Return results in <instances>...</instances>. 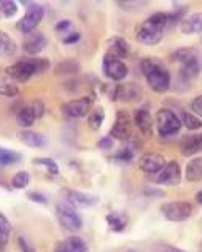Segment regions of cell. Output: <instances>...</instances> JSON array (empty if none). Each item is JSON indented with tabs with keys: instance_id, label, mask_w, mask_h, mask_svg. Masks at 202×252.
Masks as SVG:
<instances>
[{
	"instance_id": "43",
	"label": "cell",
	"mask_w": 202,
	"mask_h": 252,
	"mask_svg": "<svg viewBox=\"0 0 202 252\" xmlns=\"http://www.w3.org/2000/svg\"><path fill=\"white\" fill-rule=\"evenodd\" d=\"M113 141L110 136H105L103 139H101L99 142H97V149H102V150H107V149H113Z\"/></svg>"
},
{
	"instance_id": "1",
	"label": "cell",
	"mask_w": 202,
	"mask_h": 252,
	"mask_svg": "<svg viewBox=\"0 0 202 252\" xmlns=\"http://www.w3.org/2000/svg\"><path fill=\"white\" fill-rule=\"evenodd\" d=\"M169 24V15L167 13H154L145 21H142L135 28V38L139 43L153 46L158 45L162 37H164V29Z\"/></svg>"
},
{
	"instance_id": "44",
	"label": "cell",
	"mask_w": 202,
	"mask_h": 252,
	"mask_svg": "<svg viewBox=\"0 0 202 252\" xmlns=\"http://www.w3.org/2000/svg\"><path fill=\"white\" fill-rule=\"evenodd\" d=\"M27 198H29L30 201H34V203L47 204V198H45L42 193H37V191H29V193H27Z\"/></svg>"
},
{
	"instance_id": "8",
	"label": "cell",
	"mask_w": 202,
	"mask_h": 252,
	"mask_svg": "<svg viewBox=\"0 0 202 252\" xmlns=\"http://www.w3.org/2000/svg\"><path fill=\"white\" fill-rule=\"evenodd\" d=\"M102 70L105 77H108L113 82H121L125 80L129 74L127 65L121 61L120 58H116L110 53H105V56L102 59Z\"/></svg>"
},
{
	"instance_id": "5",
	"label": "cell",
	"mask_w": 202,
	"mask_h": 252,
	"mask_svg": "<svg viewBox=\"0 0 202 252\" xmlns=\"http://www.w3.org/2000/svg\"><path fill=\"white\" fill-rule=\"evenodd\" d=\"M56 216L61 227L67 231H78L83 227V219L78 214L76 208L70 206L69 203H59L56 206Z\"/></svg>"
},
{
	"instance_id": "4",
	"label": "cell",
	"mask_w": 202,
	"mask_h": 252,
	"mask_svg": "<svg viewBox=\"0 0 202 252\" xmlns=\"http://www.w3.org/2000/svg\"><path fill=\"white\" fill-rule=\"evenodd\" d=\"M156 128H158L159 136L162 137H172L181 129V118L175 114V112L169 110V109H159L156 112V118H154Z\"/></svg>"
},
{
	"instance_id": "41",
	"label": "cell",
	"mask_w": 202,
	"mask_h": 252,
	"mask_svg": "<svg viewBox=\"0 0 202 252\" xmlns=\"http://www.w3.org/2000/svg\"><path fill=\"white\" fill-rule=\"evenodd\" d=\"M191 110H193V114H194V115L202 117V96H198V97H194V99H193V102H191Z\"/></svg>"
},
{
	"instance_id": "18",
	"label": "cell",
	"mask_w": 202,
	"mask_h": 252,
	"mask_svg": "<svg viewBox=\"0 0 202 252\" xmlns=\"http://www.w3.org/2000/svg\"><path fill=\"white\" fill-rule=\"evenodd\" d=\"M56 252H89L88 244L80 236H69L57 244Z\"/></svg>"
},
{
	"instance_id": "28",
	"label": "cell",
	"mask_w": 202,
	"mask_h": 252,
	"mask_svg": "<svg viewBox=\"0 0 202 252\" xmlns=\"http://www.w3.org/2000/svg\"><path fill=\"white\" fill-rule=\"evenodd\" d=\"M103 122H105V109H103L102 105H101V107H94L93 110L89 112L88 125H89V128L93 129V131L101 129Z\"/></svg>"
},
{
	"instance_id": "10",
	"label": "cell",
	"mask_w": 202,
	"mask_h": 252,
	"mask_svg": "<svg viewBox=\"0 0 202 252\" xmlns=\"http://www.w3.org/2000/svg\"><path fill=\"white\" fill-rule=\"evenodd\" d=\"M161 212L167 220L171 222H183L193 214V206L186 201H172L164 203L161 206Z\"/></svg>"
},
{
	"instance_id": "38",
	"label": "cell",
	"mask_w": 202,
	"mask_h": 252,
	"mask_svg": "<svg viewBox=\"0 0 202 252\" xmlns=\"http://www.w3.org/2000/svg\"><path fill=\"white\" fill-rule=\"evenodd\" d=\"M118 6H121L123 10H127V11H132V10H137V8H142V6H147L148 2H145V0H142V2H137V0H120Z\"/></svg>"
},
{
	"instance_id": "24",
	"label": "cell",
	"mask_w": 202,
	"mask_h": 252,
	"mask_svg": "<svg viewBox=\"0 0 202 252\" xmlns=\"http://www.w3.org/2000/svg\"><path fill=\"white\" fill-rule=\"evenodd\" d=\"M180 149L181 154L185 157H191L194 154H198L201 150V141H199V134H188L181 139L180 142Z\"/></svg>"
},
{
	"instance_id": "12",
	"label": "cell",
	"mask_w": 202,
	"mask_h": 252,
	"mask_svg": "<svg viewBox=\"0 0 202 252\" xmlns=\"http://www.w3.org/2000/svg\"><path fill=\"white\" fill-rule=\"evenodd\" d=\"M143 97V90L139 83L129 82V83H121L116 85V101L123 102H139Z\"/></svg>"
},
{
	"instance_id": "3",
	"label": "cell",
	"mask_w": 202,
	"mask_h": 252,
	"mask_svg": "<svg viewBox=\"0 0 202 252\" xmlns=\"http://www.w3.org/2000/svg\"><path fill=\"white\" fill-rule=\"evenodd\" d=\"M50 69V61L45 58H25L23 61L8 65L5 72L16 83H24L34 75H42Z\"/></svg>"
},
{
	"instance_id": "30",
	"label": "cell",
	"mask_w": 202,
	"mask_h": 252,
	"mask_svg": "<svg viewBox=\"0 0 202 252\" xmlns=\"http://www.w3.org/2000/svg\"><path fill=\"white\" fill-rule=\"evenodd\" d=\"M171 58H172V61H177L180 64H183L188 61H193V59H198L199 55H198V51L193 50V48H180L177 51H174Z\"/></svg>"
},
{
	"instance_id": "47",
	"label": "cell",
	"mask_w": 202,
	"mask_h": 252,
	"mask_svg": "<svg viewBox=\"0 0 202 252\" xmlns=\"http://www.w3.org/2000/svg\"><path fill=\"white\" fill-rule=\"evenodd\" d=\"M70 26H72V23H70V19H62V21H59V23H57L56 24V31L57 32H62V34H64V32H66L69 28H70Z\"/></svg>"
},
{
	"instance_id": "39",
	"label": "cell",
	"mask_w": 202,
	"mask_h": 252,
	"mask_svg": "<svg viewBox=\"0 0 202 252\" xmlns=\"http://www.w3.org/2000/svg\"><path fill=\"white\" fill-rule=\"evenodd\" d=\"M16 244H18V248L21 249L23 252H35L34 246L29 243V240L25 236H18V240H16Z\"/></svg>"
},
{
	"instance_id": "34",
	"label": "cell",
	"mask_w": 202,
	"mask_h": 252,
	"mask_svg": "<svg viewBox=\"0 0 202 252\" xmlns=\"http://www.w3.org/2000/svg\"><path fill=\"white\" fill-rule=\"evenodd\" d=\"M181 123L190 131H196V129H201L202 128V120L194 114H188V112H183V115H181Z\"/></svg>"
},
{
	"instance_id": "15",
	"label": "cell",
	"mask_w": 202,
	"mask_h": 252,
	"mask_svg": "<svg viewBox=\"0 0 202 252\" xmlns=\"http://www.w3.org/2000/svg\"><path fill=\"white\" fill-rule=\"evenodd\" d=\"M134 125L139 128V131L142 132L145 137H152L153 136V117L147 109H137L134 112Z\"/></svg>"
},
{
	"instance_id": "49",
	"label": "cell",
	"mask_w": 202,
	"mask_h": 252,
	"mask_svg": "<svg viewBox=\"0 0 202 252\" xmlns=\"http://www.w3.org/2000/svg\"><path fill=\"white\" fill-rule=\"evenodd\" d=\"M21 5H24V6H30V5H32V2H27V0H23Z\"/></svg>"
},
{
	"instance_id": "48",
	"label": "cell",
	"mask_w": 202,
	"mask_h": 252,
	"mask_svg": "<svg viewBox=\"0 0 202 252\" xmlns=\"http://www.w3.org/2000/svg\"><path fill=\"white\" fill-rule=\"evenodd\" d=\"M196 201L201 204V206H202V190L201 191H198V193H196Z\"/></svg>"
},
{
	"instance_id": "45",
	"label": "cell",
	"mask_w": 202,
	"mask_h": 252,
	"mask_svg": "<svg viewBox=\"0 0 202 252\" xmlns=\"http://www.w3.org/2000/svg\"><path fill=\"white\" fill-rule=\"evenodd\" d=\"M30 107H32V110H34V114H35L37 118H40V117L43 115L45 107H43L42 101H34V102H30Z\"/></svg>"
},
{
	"instance_id": "21",
	"label": "cell",
	"mask_w": 202,
	"mask_h": 252,
	"mask_svg": "<svg viewBox=\"0 0 202 252\" xmlns=\"http://www.w3.org/2000/svg\"><path fill=\"white\" fill-rule=\"evenodd\" d=\"M105 220H107V225H108L110 230L115 231V233H121V231L126 230L129 219H127V216L125 214V212L113 211V212H108Z\"/></svg>"
},
{
	"instance_id": "32",
	"label": "cell",
	"mask_w": 202,
	"mask_h": 252,
	"mask_svg": "<svg viewBox=\"0 0 202 252\" xmlns=\"http://www.w3.org/2000/svg\"><path fill=\"white\" fill-rule=\"evenodd\" d=\"M34 164H35V166H43L45 169H47V172L50 176L59 174V166H57L56 161L51 160V158H43V157L34 158Z\"/></svg>"
},
{
	"instance_id": "27",
	"label": "cell",
	"mask_w": 202,
	"mask_h": 252,
	"mask_svg": "<svg viewBox=\"0 0 202 252\" xmlns=\"http://www.w3.org/2000/svg\"><path fill=\"white\" fill-rule=\"evenodd\" d=\"M185 177H186V181H190V182L202 181V157L194 158V160L188 163Z\"/></svg>"
},
{
	"instance_id": "37",
	"label": "cell",
	"mask_w": 202,
	"mask_h": 252,
	"mask_svg": "<svg viewBox=\"0 0 202 252\" xmlns=\"http://www.w3.org/2000/svg\"><path fill=\"white\" fill-rule=\"evenodd\" d=\"M113 158L116 161H121V163H129L134 160V149L132 147H121L116 154L113 155Z\"/></svg>"
},
{
	"instance_id": "20",
	"label": "cell",
	"mask_w": 202,
	"mask_h": 252,
	"mask_svg": "<svg viewBox=\"0 0 202 252\" xmlns=\"http://www.w3.org/2000/svg\"><path fill=\"white\" fill-rule=\"evenodd\" d=\"M107 53L110 55H113L120 59H125L129 56V53H131V48H129V43L125 40V38L121 37H112L107 40Z\"/></svg>"
},
{
	"instance_id": "40",
	"label": "cell",
	"mask_w": 202,
	"mask_h": 252,
	"mask_svg": "<svg viewBox=\"0 0 202 252\" xmlns=\"http://www.w3.org/2000/svg\"><path fill=\"white\" fill-rule=\"evenodd\" d=\"M80 38H81V34L75 31V32H69V34L62 38V42L66 43V45H74L76 42H80Z\"/></svg>"
},
{
	"instance_id": "42",
	"label": "cell",
	"mask_w": 202,
	"mask_h": 252,
	"mask_svg": "<svg viewBox=\"0 0 202 252\" xmlns=\"http://www.w3.org/2000/svg\"><path fill=\"white\" fill-rule=\"evenodd\" d=\"M143 195L148 196V198H152V200H153V198H162V196H164V191L154 189V187H152V189L147 187L145 190H143Z\"/></svg>"
},
{
	"instance_id": "26",
	"label": "cell",
	"mask_w": 202,
	"mask_h": 252,
	"mask_svg": "<svg viewBox=\"0 0 202 252\" xmlns=\"http://www.w3.org/2000/svg\"><path fill=\"white\" fill-rule=\"evenodd\" d=\"M37 120V117L34 114V110H32L30 104L29 105H24V107H21L18 110L16 114V122L18 125L21 126V128L24 129H29L32 125H34V122Z\"/></svg>"
},
{
	"instance_id": "16",
	"label": "cell",
	"mask_w": 202,
	"mask_h": 252,
	"mask_svg": "<svg viewBox=\"0 0 202 252\" xmlns=\"http://www.w3.org/2000/svg\"><path fill=\"white\" fill-rule=\"evenodd\" d=\"M64 195H66V203H69L74 208H89L97 203V196L81 193V191L76 190H66Z\"/></svg>"
},
{
	"instance_id": "11",
	"label": "cell",
	"mask_w": 202,
	"mask_h": 252,
	"mask_svg": "<svg viewBox=\"0 0 202 252\" xmlns=\"http://www.w3.org/2000/svg\"><path fill=\"white\" fill-rule=\"evenodd\" d=\"M181 181V169L177 161H169L154 177L156 184L161 185H178Z\"/></svg>"
},
{
	"instance_id": "35",
	"label": "cell",
	"mask_w": 202,
	"mask_h": 252,
	"mask_svg": "<svg viewBox=\"0 0 202 252\" xmlns=\"http://www.w3.org/2000/svg\"><path fill=\"white\" fill-rule=\"evenodd\" d=\"M29 182H30V174L27 171H19L11 179V185L15 189H18V190L25 189L29 185Z\"/></svg>"
},
{
	"instance_id": "22",
	"label": "cell",
	"mask_w": 202,
	"mask_h": 252,
	"mask_svg": "<svg viewBox=\"0 0 202 252\" xmlns=\"http://www.w3.org/2000/svg\"><path fill=\"white\" fill-rule=\"evenodd\" d=\"M18 93H19V88L16 82L6 74L5 69L3 70L0 69V94L6 97H15L18 96Z\"/></svg>"
},
{
	"instance_id": "51",
	"label": "cell",
	"mask_w": 202,
	"mask_h": 252,
	"mask_svg": "<svg viewBox=\"0 0 202 252\" xmlns=\"http://www.w3.org/2000/svg\"><path fill=\"white\" fill-rule=\"evenodd\" d=\"M201 228H202V219H201Z\"/></svg>"
},
{
	"instance_id": "6",
	"label": "cell",
	"mask_w": 202,
	"mask_h": 252,
	"mask_svg": "<svg viewBox=\"0 0 202 252\" xmlns=\"http://www.w3.org/2000/svg\"><path fill=\"white\" fill-rule=\"evenodd\" d=\"M132 125L134 120L126 110L116 112L115 123L110 129V137L116 139V141H129L132 137Z\"/></svg>"
},
{
	"instance_id": "23",
	"label": "cell",
	"mask_w": 202,
	"mask_h": 252,
	"mask_svg": "<svg viewBox=\"0 0 202 252\" xmlns=\"http://www.w3.org/2000/svg\"><path fill=\"white\" fill-rule=\"evenodd\" d=\"M201 70V64H199V58L193 59V61H188L180 64V78L183 82H191L199 75Z\"/></svg>"
},
{
	"instance_id": "29",
	"label": "cell",
	"mask_w": 202,
	"mask_h": 252,
	"mask_svg": "<svg viewBox=\"0 0 202 252\" xmlns=\"http://www.w3.org/2000/svg\"><path fill=\"white\" fill-rule=\"evenodd\" d=\"M15 53H16L15 40L5 31H0V56H13Z\"/></svg>"
},
{
	"instance_id": "46",
	"label": "cell",
	"mask_w": 202,
	"mask_h": 252,
	"mask_svg": "<svg viewBox=\"0 0 202 252\" xmlns=\"http://www.w3.org/2000/svg\"><path fill=\"white\" fill-rule=\"evenodd\" d=\"M156 252H185L175 246H171V244H159L158 248H156Z\"/></svg>"
},
{
	"instance_id": "25",
	"label": "cell",
	"mask_w": 202,
	"mask_h": 252,
	"mask_svg": "<svg viewBox=\"0 0 202 252\" xmlns=\"http://www.w3.org/2000/svg\"><path fill=\"white\" fill-rule=\"evenodd\" d=\"M80 70H81V65L80 63L76 61V59H64L62 63H59L56 65V69L54 72L57 75H78L80 74Z\"/></svg>"
},
{
	"instance_id": "17",
	"label": "cell",
	"mask_w": 202,
	"mask_h": 252,
	"mask_svg": "<svg viewBox=\"0 0 202 252\" xmlns=\"http://www.w3.org/2000/svg\"><path fill=\"white\" fill-rule=\"evenodd\" d=\"M16 136L24 145H27V147H32V149H43L45 145H47V139H45V136L40 134V132H35L30 129H21Z\"/></svg>"
},
{
	"instance_id": "2",
	"label": "cell",
	"mask_w": 202,
	"mask_h": 252,
	"mask_svg": "<svg viewBox=\"0 0 202 252\" xmlns=\"http://www.w3.org/2000/svg\"><path fill=\"white\" fill-rule=\"evenodd\" d=\"M140 70L145 77L150 88L156 93H166L171 88V74L158 58H143L140 61Z\"/></svg>"
},
{
	"instance_id": "31",
	"label": "cell",
	"mask_w": 202,
	"mask_h": 252,
	"mask_svg": "<svg viewBox=\"0 0 202 252\" xmlns=\"http://www.w3.org/2000/svg\"><path fill=\"white\" fill-rule=\"evenodd\" d=\"M18 161H21V155L18 152L0 147V166H10V164H15Z\"/></svg>"
},
{
	"instance_id": "36",
	"label": "cell",
	"mask_w": 202,
	"mask_h": 252,
	"mask_svg": "<svg viewBox=\"0 0 202 252\" xmlns=\"http://www.w3.org/2000/svg\"><path fill=\"white\" fill-rule=\"evenodd\" d=\"M18 13V3L13 0H0V15L5 18H13Z\"/></svg>"
},
{
	"instance_id": "9",
	"label": "cell",
	"mask_w": 202,
	"mask_h": 252,
	"mask_svg": "<svg viewBox=\"0 0 202 252\" xmlns=\"http://www.w3.org/2000/svg\"><path fill=\"white\" fill-rule=\"evenodd\" d=\"M43 16H45L43 6L37 5V3H32L27 8V11H25V15L18 21L16 28H18L19 32H21V34L27 35V34H30V32L35 31L37 26L42 23Z\"/></svg>"
},
{
	"instance_id": "7",
	"label": "cell",
	"mask_w": 202,
	"mask_h": 252,
	"mask_svg": "<svg viewBox=\"0 0 202 252\" xmlns=\"http://www.w3.org/2000/svg\"><path fill=\"white\" fill-rule=\"evenodd\" d=\"M94 94H88L78 99H72V101L66 102L62 105V112L67 118H81L89 115V112L93 110V102H94Z\"/></svg>"
},
{
	"instance_id": "14",
	"label": "cell",
	"mask_w": 202,
	"mask_h": 252,
	"mask_svg": "<svg viewBox=\"0 0 202 252\" xmlns=\"http://www.w3.org/2000/svg\"><path fill=\"white\" fill-rule=\"evenodd\" d=\"M47 43H48L47 37H45L42 32L34 31V32H30V34H27L24 37L23 50H24V53H27L29 56H35L45 50Z\"/></svg>"
},
{
	"instance_id": "13",
	"label": "cell",
	"mask_w": 202,
	"mask_h": 252,
	"mask_svg": "<svg viewBox=\"0 0 202 252\" xmlns=\"http://www.w3.org/2000/svg\"><path fill=\"white\" fill-rule=\"evenodd\" d=\"M166 166V158L161 154H156V152H147L139 158V168L147 172V174H154V172H159L162 168Z\"/></svg>"
},
{
	"instance_id": "33",
	"label": "cell",
	"mask_w": 202,
	"mask_h": 252,
	"mask_svg": "<svg viewBox=\"0 0 202 252\" xmlns=\"http://www.w3.org/2000/svg\"><path fill=\"white\" fill-rule=\"evenodd\" d=\"M10 235H11V225L8 222V219L0 212V246H5L8 243Z\"/></svg>"
},
{
	"instance_id": "19",
	"label": "cell",
	"mask_w": 202,
	"mask_h": 252,
	"mask_svg": "<svg viewBox=\"0 0 202 252\" xmlns=\"http://www.w3.org/2000/svg\"><path fill=\"white\" fill-rule=\"evenodd\" d=\"M180 31L185 35L201 34L202 32V13H193L190 16H185L180 23Z\"/></svg>"
},
{
	"instance_id": "50",
	"label": "cell",
	"mask_w": 202,
	"mask_h": 252,
	"mask_svg": "<svg viewBox=\"0 0 202 252\" xmlns=\"http://www.w3.org/2000/svg\"><path fill=\"white\" fill-rule=\"evenodd\" d=\"M199 141H201V150H202V134H199Z\"/></svg>"
}]
</instances>
